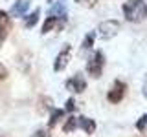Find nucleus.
<instances>
[{"label":"nucleus","mask_w":147,"mask_h":137,"mask_svg":"<svg viewBox=\"0 0 147 137\" xmlns=\"http://www.w3.org/2000/svg\"><path fill=\"white\" fill-rule=\"evenodd\" d=\"M39 104H40V108H39L40 113H44V112H53V100L50 99V97H39Z\"/></svg>","instance_id":"obj_14"},{"label":"nucleus","mask_w":147,"mask_h":137,"mask_svg":"<svg viewBox=\"0 0 147 137\" xmlns=\"http://www.w3.org/2000/svg\"><path fill=\"white\" fill-rule=\"evenodd\" d=\"M64 117V110H59V108H53L52 115H50V121H48V128H53L59 121Z\"/></svg>","instance_id":"obj_13"},{"label":"nucleus","mask_w":147,"mask_h":137,"mask_svg":"<svg viewBox=\"0 0 147 137\" xmlns=\"http://www.w3.org/2000/svg\"><path fill=\"white\" fill-rule=\"evenodd\" d=\"M31 137H50V132L48 130H37Z\"/></svg>","instance_id":"obj_20"},{"label":"nucleus","mask_w":147,"mask_h":137,"mask_svg":"<svg viewBox=\"0 0 147 137\" xmlns=\"http://www.w3.org/2000/svg\"><path fill=\"white\" fill-rule=\"evenodd\" d=\"M48 13H50V17H53V18H59V20H64V22L68 20V11H66V7H64V2H63V0L53 2V6L50 7Z\"/></svg>","instance_id":"obj_9"},{"label":"nucleus","mask_w":147,"mask_h":137,"mask_svg":"<svg viewBox=\"0 0 147 137\" xmlns=\"http://www.w3.org/2000/svg\"><path fill=\"white\" fill-rule=\"evenodd\" d=\"M145 128H147V115H142L140 119H138V122H136V130L144 132Z\"/></svg>","instance_id":"obj_17"},{"label":"nucleus","mask_w":147,"mask_h":137,"mask_svg":"<svg viewBox=\"0 0 147 137\" xmlns=\"http://www.w3.org/2000/svg\"><path fill=\"white\" fill-rule=\"evenodd\" d=\"M125 93H127V84H125V82H123V80H114L112 88H110V91L107 93V99H109V102L118 104V102L123 100Z\"/></svg>","instance_id":"obj_3"},{"label":"nucleus","mask_w":147,"mask_h":137,"mask_svg":"<svg viewBox=\"0 0 147 137\" xmlns=\"http://www.w3.org/2000/svg\"><path fill=\"white\" fill-rule=\"evenodd\" d=\"M28 7H30V0H17L11 6V9H9V15L11 17H26Z\"/></svg>","instance_id":"obj_10"},{"label":"nucleus","mask_w":147,"mask_h":137,"mask_svg":"<svg viewBox=\"0 0 147 137\" xmlns=\"http://www.w3.org/2000/svg\"><path fill=\"white\" fill-rule=\"evenodd\" d=\"M77 124H79V128H83L86 134H94L96 132V121L90 119V117H77Z\"/></svg>","instance_id":"obj_11"},{"label":"nucleus","mask_w":147,"mask_h":137,"mask_svg":"<svg viewBox=\"0 0 147 137\" xmlns=\"http://www.w3.org/2000/svg\"><path fill=\"white\" fill-rule=\"evenodd\" d=\"M6 77H7V70H6L4 64H0V80H4Z\"/></svg>","instance_id":"obj_21"},{"label":"nucleus","mask_w":147,"mask_h":137,"mask_svg":"<svg viewBox=\"0 0 147 137\" xmlns=\"http://www.w3.org/2000/svg\"><path fill=\"white\" fill-rule=\"evenodd\" d=\"M64 86H66L68 90H72L74 93H83V91L86 90V80H85V77H83L81 73H76L72 79H68L64 82Z\"/></svg>","instance_id":"obj_6"},{"label":"nucleus","mask_w":147,"mask_h":137,"mask_svg":"<svg viewBox=\"0 0 147 137\" xmlns=\"http://www.w3.org/2000/svg\"><path fill=\"white\" fill-rule=\"evenodd\" d=\"M94 40H96V33H94V31H90V33L85 37V40L81 42V51H86V49H90L92 46H94Z\"/></svg>","instance_id":"obj_16"},{"label":"nucleus","mask_w":147,"mask_h":137,"mask_svg":"<svg viewBox=\"0 0 147 137\" xmlns=\"http://www.w3.org/2000/svg\"><path fill=\"white\" fill-rule=\"evenodd\" d=\"M77 4H81V6H85V7H94L96 4L99 2V0H76Z\"/></svg>","instance_id":"obj_18"},{"label":"nucleus","mask_w":147,"mask_h":137,"mask_svg":"<svg viewBox=\"0 0 147 137\" xmlns=\"http://www.w3.org/2000/svg\"><path fill=\"white\" fill-rule=\"evenodd\" d=\"M9 31H11V18H9V15L4 9H0V46L7 39Z\"/></svg>","instance_id":"obj_7"},{"label":"nucleus","mask_w":147,"mask_h":137,"mask_svg":"<svg viewBox=\"0 0 147 137\" xmlns=\"http://www.w3.org/2000/svg\"><path fill=\"white\" fill-rule=\"evenodd\" d=\"M76 128H79V124H77V117H74V115H68V119L64 121L63 132H66V134H70V132H74Z\"/></svg>","instance_id":"obj_15"},{"label":"nucleus","mask_w":147,"mask_h":137,"mask_svg":"<svg viewBox=\"0 0 147 137\" xmlns=\"http://www.w3.org/2000/svg\"><path fill=\"white\" fill-rule=\"evenodd\" d=\"M121 9L129 22H140L147 17V4L144 0H127Z\"/></svg>","instance_id":"obj_1"},{"label":"nucleus","mask_w":147,"mask_h":137,"mask_svg":"<svg viewBox=\"0 0 147 137\" xmlns=\"http://www.w3.org/2000/svg\"><path fill=\"white\" fill-rule=\"evenodd\" d=\"M39 17H40V9H33L30 15L24 17V26L26 27H33L37 22H39Z\"/></svg>","instance_id":"obj_12"},{"label":"nucleus","mask_w":147,"mask_h":137,"mask_svg":"<svg viewBox=\"0 0 147 137\" xmlns=\"http://www.w3.org/2000/svg\"><path fill=\"white\" fill-rule=\"evenodd\" d=\"M103 66H105V55L101 51H94L92 57L88 59V62H86V73L94 79H98L103 73Z\"/></svg>","instance_id":"obj_2"},{"label":"nucleus","mask_w":147,"mask_h":137,"mask_svg":"<svg viewBox=\"0 0 147 137\" xmlns=\"http://www.w3.org/2000/svg\"><path fill=\"white\" fill-rule=\"evenodd\" d=\"M74 110H76V100L70 97L66 100V112H74Z\"/></svg>","instance_id":"obj_19"},{"label":"nucleus","mask_w":147,"mask_h":137,"mask_svg":"<svg viewBox=\"0 0 147 137\" xmlns=\"http://www.w3.org/2000/svg\"><path fill=\"white\" fill-rule=\"evenodd\" d=\"M119 31V22L118 20H105L101 22L99 27H98V35L101 39H112Z\"/></svg>","instance_id":"obj_4"},{"label":"nucleus","mask_w":147,"mask_h":137,"mask_svg":"<svg viewBox=\"0 0 147 137\" xmlns=\"http://www.w3.org/2000/svg\"><path fill=\"white\" fill-rule=\"evenodd\" d=\"M64 24L66 22L64 20H59V18H53V17H48L44 20V24H42V29H40V33L42 35H46V33H50V31H59V29H63L64 27Z\"/></svg>","instance_id":"obj_8"},{"label":"nucleus","mask_w":147,"mask_h":137,"mask_svg":"<svg viewBox=\"0 0 147 137\" xmlns=\"http://www.w3.org/2000/svg\"><path fill=\"white\" fill-rule=\"evenodd\" d=\"M48 2H53V0H48Z\"/></svg>","instance_id":"obj_22"},{"label":"nucleus","mask_w":147,"mask_h":137,"mask_svg":"<svg viewBox=\"0 0 147 137\" xmlns=\"http://www.w3.org/2000/svg\"><path fill=\"white\" fill-rule=\"evenodd\" d=\"M70 57H72V48L66 44V46L61 49V51L57 53V57H55V61H53V70H55V71H63L64 68L68 66V62H70Z\"/></svg>","instance_id":"obj_5"}]
</instances>
